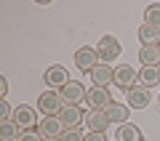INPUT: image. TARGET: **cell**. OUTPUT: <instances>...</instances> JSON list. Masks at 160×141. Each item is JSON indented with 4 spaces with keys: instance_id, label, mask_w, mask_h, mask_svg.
Wrapping results in <instances>:
<instances>
[{
    "instance_id": "ac0fdd59",
    "label": "cell",
    "mask_w": 160,
    "mask_h": 141,
    "mask_svg": "<svg viewBox=\"0 0 160 141\" xmlns=\"http://www.w3.org/2000/svg\"><path fill=\"white\" fill-rule=\"evenodd\" d=\"M144 136H142V130L136 128V125L128 120V123H123L118 128V141H142Z\"/></svg>"
},
{
    "instance_id": "7402d4cb",
    "label": "cell",
    "mask_w": 160,
    "mask_h": 141,
    "mask_svg": "<svg viewBox=\"0 0 160 141\" xmlns=\"http://www.w3.org/2000/svg\"><path fill=\"white\" fill-rule=\"evenodd\" d=\"M13 109H16V107H11L6 99H0V123H8V120H13Z\"/></svg>"
},
{
    "instance_id": "ba28073f",
    "label": "cell",
    "mask_w": 160,
    "mask_h": 141,
    "mask_svg": "<svg viewBox=\"0 0 160 141\" xmlns=\"http://www.w3.org/2000/svg\"><path fill=\"white\" fill-rule=\"evenodd\" d=\"M64 130H67V125L59 117H43L40 125H38V133L43 136V139H62Z\"/></svg>"
},
{
    "instance_id": "9a60e30c",
    "label": "cell",
    "mask_w": 160,
    "mask_h": 141,
    "mask_svg": "<svg viewBox=\"0 0 160 141\" xmlns=\"http://www.w3.org/2000/svg\"><path fill=\"white\" fill-rule=\"evenodd\" d=\"M136 35H139V43L142 45H160V29L152 27V24H147V22L139 27Z\"/></svg>"
},
{
    "instance_id": "30bf717a",
    "label": "cell",
    "mask_w": 160,
    "mask_h": 141,
    "mask_svg": "<svg viewBox=\"0 0 160 141\" xmlns=\"http://www.w3.org/2000/svg\"><path fill=\"white\" fill-rule=\"evenodd\" d=\"M126 96H128L126 104H128L131 109H144V107H149V88H144V85H133Z\"/></svg>"
},
{
    "instance_id": "d4e9b609",
    "label": "cell",
    "mask_w": 160,
    "mask_h": 141,
    "mask_svg": "<svg viewBox=\"0 0 160 141\" xmlns=\"http://www.w3.org/2000/svg\"><path fill=\"white\" fill-rule=\"evenodd\" d=\"M6 93H8V80L0 77V99H6Z\"/></svg>"
},
{
    "instance_id": "603a6c76",
    "label": "cell",
    "mask_w": 160,
    "mask_h": 141,
    "mask_svg": "<svg viewBox=\"0 0 160 141\" xmlns=\"http://www.w3.org/2000/svg\"><path fill=\"white\" fill-rule=\"evenodd\" d=\"M19 141H43V136H40L38 130H22Z\"/></svg>"
},
{
    "instance_id": "6da1fadb",
    "label": "cell",
    "mask_w": 160,
    "mask_h": 141,
    "mask_svg": "<svg viewBox=\"0 0 160 141\" xmlns=\"http://www.w3.org/2000/svg\"><path fill=\"white\" fill-rule=\"evenodd\" d=\"M38 109L43 112V117H59V112L64 109V99L59 90H43L38 96Z\"/></svg>"
},
{
    "instance_id": "4316f807",
    "label": "cell",
    "mask_w": 160,
    "mask_h": 141,
    "mask_svg": "<svg viewBox=\"0 0 160 141\" xmlns=\"http://www.w3.org/2000/svg\"><path fill=\"white\" fill-rule=\"evenodd\" d=\"M158 101H160V96H158Z\"/></svg>"
},
{
    "instance_id": "52a82bcc",
    "label": "cell",
    "mask_w": 160,
    "mask_h": 141,
    "mask_svg": "<svg viewBox=\"0 0 160 141\" xmlns=\"http://www.w3.org/2000/svg\"><path fill=\"white\" fill-rule=\"evenodd\" d=\"M13 123L22 130H35V125H38V112H35V107H27V104L16 107L13 109Z\"/></svg>"
},
{
    "instance_id": "7a4b0ae2",
    "label": "cell",
    "mask_w": 160,
    "mask_h": 141,
    "mask_svg": "<svg viewBox=\"0 0 160 141\" xmlns=\"http://www.w3.org/2000/svg\"><path fill=\"white\" fill-rule=\"evenodd\" d=\"M43 83L48 85V90H62L64 85L69 83V72L64 64H51V67H46V72H43Z\"/></svg>"
},
{
    "instance_id": "8fae6325",
    "label": "cell",
    "mask_w": 160,
    "mask_h": 141,
    "mask_svg": "<svg viewBox=\"0 0 160 141\" xmlns=\"http://www.w3.org/2000/svg\"><path fill=\"white\" fill-rule=\"evenodd\" d=\"M91 83L99 85V88H107V85H115V69L109 64H96L91 72Z\"/></svg>"
},
{
    "instance_id": "44dd1931",
    "label": "cell",
    "mask_w": 160,
    "mask_h": 141,
    "mask_svg": "<svg viewBox=\"0 0 160 141\" xmlns=\"http://www.w3.org/2000/svg\"><path fill=\"white\" fill-rule=\"evenodd\" d=\"M62 141H86V133H83V128H67Z\"/></svg>"
},
{
    "instance_id": "cb8c5ba5",
    "label": "cell",
    "mask_w": 160,
    "mask_h": 141,
    "mask_svg": "<svg viewBox=\"0 0 160 141\" xmlns=\"http://www.w3.org/2000/svg\"><path fill=\"white\" fill-rule=\"evenodd\" d=\"M86 141H107V136H104V133H93V130H88V133H86Z\"/></svg>"
},
{
    "instance_id": "7c38bea8",
    "label": "cell",
    "mask_w": 160,
    "mask_h": 141,
    "mask_svg": "<svg viewBox=\"0 0 160 141\" xmlns=\"http://www.w3.org/2000/svg\"><path fill=\"white\" fill-rule=\"evenodd\" d=\"M59 120L67 128H78L80 120H83V107H78V104H64V109L59 112Z\"/></svg>"
},
{
    "instance_id": "5b68a950",
    "label": "cell",
    "mask_w": 160,
    "mask_h": 141,
    "mask_svg": "<svg viewBox=\"0 0 160 141\" xmlns=\"http://www.w3.org/2000/svg\"><path fill=\"white\" fill-rule=\"evenodd\" d=\"M136 80H139V72H136L133 67H128V64H120V67H115V85H118L120 90H126V93H128L133 85H139Z\"/></svg>"
},
{
    "instance_id": "5bb4252c",
    "label": "cell",
    "mask_w": 160,
    "mask_h": 141,
    "mask_svg": "<svg viewBox=\"0 0 160 141\" xmlns=\"http://www.w3.org/2000/svg\"><path fill=\"white\" fill-rule=\"evenodd\" d=\"M86 125L93 130V133H104L107 125H109V117H107V112H102V109H91V112L86 114Z\"/></svg>"
},
{
    "instance_id": "ffe728a7",
    "label": "cell",
    "mask_w": 160,
    "mask_h": 141,
    "mask_svg": "<svg viewBox=\"0 0 160 141\" xmlns=\"http://www.w3.org/2000/svg\"><path fill=\"white\" fill-rule=\"evenodd\" d=\"M144 22L160 29V6H147V11H144Z\"/></svg>"
},
{
    "instance_id": "277c9868",
    "label": "cell",
    "mask_w": 160,
    "mask_h": 141,
    "mask_svg": "<svg viewBox=\"0 0 160 141\" xmlns=\"http://www.w3.org/2000/svg\"><path fill=\"white\" fill-rule=\"evenodd\" d=\"M96 61H99V53H96V48H91V45H83V48L75 51V67H78L80 72L91 75L93 67H96Z\"/></svg>"
},
{
    "instance_id": "9c48e42d",
    "label": "cell",
    "mask_w": 160,
    "mask_h": 141,
    "mask_svg": "<svg viewBox=\"0 0 160 141\" xmlns=\"http://www.w3.org/2000/svg\"><path fill=\"white\" fill-rule=\"evenodd\" d=\"M59 93H62L64 104H80L83 99H86V93H88V90L83 88V83H78V80H69V83L64 85V88L59 90Z\"/></svg>"
},
{
    "instance_id": "e0dca14e",
    "label": "cell",
    "mask_w": 160,
    "mask_h": 141,
    "mask_svg": "<svg viewBox=\"0 0 160 141\" xmlns=\"http://www.w3.org/2000/svg\"><path fill=\"white\" fill-rule=\"evenodd\" d=\"M158 83H160V67H142L139 69V85L152 88Z\"/></svg>"
},
{
    "instance_id": "4fadbf2b",
    "label": "cell",
    "mask_w": 160,
    "mask_h": 141,
    "mask_svg": "<svg viewBox=\"0 0 160 141\" xmlns=\"http://www.w3.org/2000/svg\"><path fill=\"white\" fill-rule=\"evenodd\" d=\"M107 117H109V123H118V125H123V123H128V112H131V107H128L126 101H112L107 109Z\"/></svg>"
},
{
    "instance_id": "83f0119b",
    "label": "cell",
    "mask_w": 160,
    "mask_h": 141,
    "mask_svg": "<svg viewBox=\"0 0 160 141\" xmlns=\"http://www.w3.org/2000/svg\"><path fill=\"white\" fill-rule=\"evenodd\" d=\"M115 141H118V139H115Z\"/></svg>"
},
{
    "instance_id": "8992f818",
    "label": "cell",
    "mask_w": 160,
    "mask_h": 141,
    "mask_svg": "<svg viewBox=\"0 0 160 141\" xmlns=\"http://www.w3.org/2000/svg\"><path fill=\"white\" fill-rule=\"evenodd\" d=\"M86 104L91 109H107L109 104H112V93H109V88H99V85H93V88H88L86 93Z\"/></svg>"
},
{
    "instance_id": "2e32d148",
    "label": "cell",
    "mask_w": 160,
    "mask_h": 141,
    "mask_svg": "<svg viewBox=\"0 0 160 141\" xmlns=\"http://www.w3.org/2000/svg\"><path fill=\"white\" fill-rule=\"evenodd\" d=\"M139 61L144 67H158L160 64V45H142L139 48Z\"/></svg>"
},
{
    "instance_id": "d6986e66",
    "label": "cell",
    "mask_w": 160,
    "mask_h": 141,
    "mask_svg": "<svg viewBox=\"0 0 160 141\" xmlns=\"http://www.w3.org/2000/svg\"><path fill=\"white\" fill-rule=\"evenodd\" d=\"M19 136H22V128L13 120L0 123V141H19Z\"/></svg>"
},
{
    "instance_id": "484cf974",
    "label": "cell",
    "mask_w": 160,
    "mask_h": 141,
    "mask_svg": "<svg viewBox=\"0 0 160 141\" xmlns=\"http://www.w3.org/2000/svg\"><path fill=\"white\" fill-rule=\"evenodd\" d=\"M43 141H62V139H43Z\"/></svg>"
},
{
    "instance_id": "3957f363",
    "label": "cell",
    "mask_w": 160,
    "mask_h": 141,
    "mask_svg": "<svg viewBox=\"0 0 160 141\" xmlns=\"http://www.w3.org/2000/svg\"><path fill=\"white\" fill-rule=\"evenodd\" d=\"M120 51H123V45H120V40L115 37V35H104V37L99 40V45H96V53H99V59H102L104 64L115 61V59L120 56Z\"/></svg>"
}]
</instances>
